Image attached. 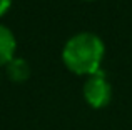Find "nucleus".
Returning a JSON list of instances; mask_svg holds the SVG:
<instances>
[{"label":"nucleus","mask_w":132,"mask_h":130,"mask_svg":"<svg viewBox=\"0 0 132 130\" xmlns=\"http://www.w3.org/2000/svg\"><path fill=\"white\" fill-rule=\"evenodd\" d=\"M82 94H84L85 102L92 108H104L109 105L110 98H112V87H110L105 73L99 70L87 77L82 87Z\"/></svg>","instance_id":"2"},{"label":"nucleus","mask_w":132,"mask_h":130,"mask_svg":"<svg viewBox=\"0 0 132 130\" xmlns=\"http://www.w3.org/2000/svg\"><path fill=\"white\" fill-rule=\"evenodd\" d=\"M105 45L102 39L92 32H80L72 35L62 49V62L75 75H89L100 70Z\"/></svg>","instance_id":"1"},{"label":"nucleus","mask_w":132,"mask_h":130,"mask_svg":"<svg viewBox=\"0 0 132 130\" xmlns=\"http://www.w3.org/2000/svg\"><path fill=\"white\" fill-rule=\"evenodd\" d=\"M5 67H7V77L15 83H23L30 77V65L25 59L15 57Z\"/></svg>","instance_id":"4"},{"label":"nucleus","mask_w":132,"mask_h":130,"mask_svg":"<svg viewBox=\"0 0 132 130\" xmlns=\"http://www.w3.org/2000/svg\"><path fill=\"white\" fill-rule=\"evenodd\" d=\"M10 5H12V0H0V17L9 12Z\"/></svg>","instance_id":"5"},{"label":"nucleus","mask_w":132,"mask_h":130,"mask_svg":"<svg viewBox=\"0 0 132 130\" xmlns=\"http://www.w3.org/2000/svg\"><path fill=\"white\" fill-rule=\"evenodd\" d=\"M17 39L13 32L7 25L0 23V67L7 65L12 59H15Z\"/></svg>","instance_id":"3"}]
</instances>
